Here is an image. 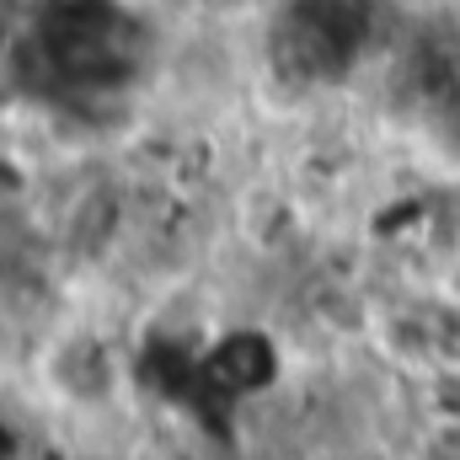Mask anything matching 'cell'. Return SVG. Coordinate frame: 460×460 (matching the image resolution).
<instances>
[]
</instances>
